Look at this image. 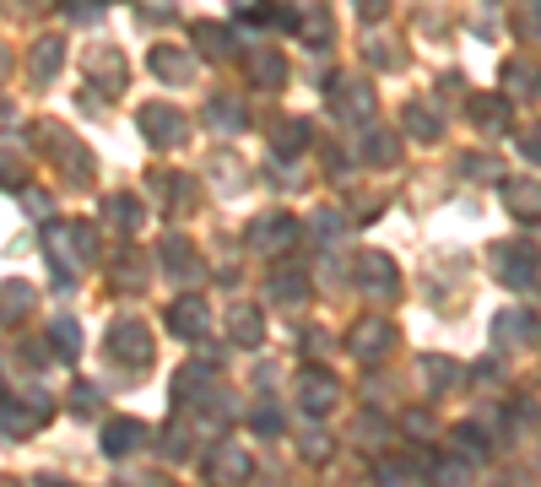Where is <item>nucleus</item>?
I'll return each mask as SVG.
<instances>
[{
	"mask_svg": "<svg viewBox=\"0 0 541 487\" xmlns=\"http://www.w3.org/2000/svg\"><path fill=\"white\" fill-rule=\"evenodd\" d=\"M141 125H147V136H163V141L179 136V120H174V114H163V109H147V120H141Z\"/></svg>",
	"mask_w": 541,
	"mask_h": 487,
	"instance_id": "1",
	"label": "nucleus"
},
{
	"mask_svg": "<svg viewBox=\"0 0 541 487\" xmlns=\"http://www.w3.org/2000/svg\"><path fill=\"white\" fill-rule=\"evenodd\" d=\"M174 325H179V336H195L206 325V314H201V304H179L174 309Z\"/></svg>",
	"mask_w": 541,
	"mask_h": 487,
	"instance_id": "2",
	"label": "nucleus"
},
{
	"mask_svg": "<svg viewBox=\"0 0 541 487\" xmlns=\"http://www.w3.org/2000/svg\"><path fill=\"white\" fill-rule=\"evenodd\" d=\"M152 60H157V71H163V76H168V82H184V76H190V71H184V65H179V60H184V55H179V49H157V55H152Z\"/></svg>",
	"mask_w": 541,
	"mask_h": 487,
	"instance_id": "3",
	"label": "nucleus"
},
{
	"mask_svg": "<svg viewBox=\"0 0 541 487\" xmlns=\"http://www.w3.org/2000/svg\"><path fill=\"white\" fill-rule=\"evenodd\" d=\"M358 6H363V11H374V17H379V11H385V0H358Z\"/></svg>",
	"mask_w": 541,
	"mask_h": 487,
	"instance_id": "4",
	"label": "nucleus"
}]
</instances>
